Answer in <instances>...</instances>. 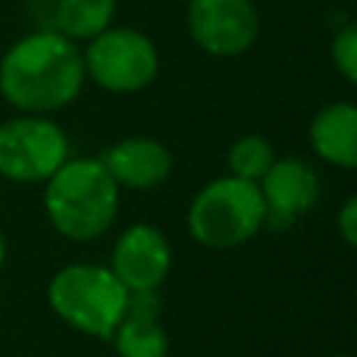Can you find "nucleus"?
<instances>
[{"label": "nucleus", "mask_w": 357, "mask_h": 357, "mask_svg": "<svg viewBox=\"0 0 357 357\" xmlns=\"http://www.w3.org/2000/svg\"><path fill=\"white\" fill-rule=\"evenodd\" d=\"M332 61L337 67V73L357 84V22L343 25L335 39H332Z\"/></svg>", "instance_id": "2eb2a0df"}, {"label": "nucleus", "mask_w": 357, "mask_h": 357, "mask_svg": "<svg viewBox=\"0 0 357 357\" xmlns=\"http://www.w3.org/2000/svg\"><path fill=\"white\" fill-rule=\"evenodd\" d=\"M70 159V137L50 114H11L0 123V178L45 184Z\"/></svg>", "instance_id": "39448f33"}, {"label": "nucleus", "mask_w": 357, "mask_h": 357, "mask_svg": "<svg viewBox=\"0 0 357 357\" xmlns=\"http://www.w3.org/2000/svg\"><path fill=\"white\" fill-rule=\"evenodd\" d=\"M337 231L351 248H357V192L343 201L337 212Z\"/></svg>", "instance_id": "dca6fc26"}, {"label": "nucleus", "mask_w": 357, "mask_h": 357, "mask_svg": "<svg viewBox=\"0 0 357 357\" xmlns=\"http://www.w3.org/2000/svg\"><path fill=\"white\" fill-rule=\"evenodd\" d=\"M312 151L343 170H357V103L335 100L315 112L310 123Z\"/></svg>", "instance_id": "9b49d317"}, {"label": "nucleus", "mask_w": 357, "mask_h": 357, "mask_svg": "<svg viewBox=\"0 0 357 357\" xmlns=\"http://www.w3.org/2000/svg\"><path fill=\"white\" fill-rule=\"evenodd\" d=\"M335 357H351V354H335Z\"/></svg>", "instance_id": "a211bd4d"}, {"label": "nucleus", "mask_w": 357, "mask_h": 357, "mask_svg": "<svg viewBox=\"0 0 357 357\" xmlns=\"http://www.w3.org/2000/svg\"><path fill=\"white\" fill-rule=\"evenodd\" d=\"M98 159L120 190H156L173 173V153L153 137H123Z\"/></svg>", "instance_id": "9d476101"}, {"label": "nucleus", "mask_w": 357, "mask_h": 357, "mask_svg": "<svg viewBox=\"0 0 357 357\" xmlns=\"http://www.w3.org/2000/svg\"><path fill=\"white\" fill-rule=\"evenodd\" d=\"M187 31L204 53L231 59L257 42L259 14L251 0H190Z\"/></svg>", "instance_id": "0eeeda50"}, {"label": "nucleus", "mask_w": 357, "mask_h": 357, "mask_svg": "<svg viewBox=\"0 0 357 357\" xmlns=\"http://www.w3.org/2000/svg\"><path fill=\"white\" fill-rule=\"evenodd\" d=\"M273 148L265 137L259 134H245L240 137L231 148H229V173L245 181L259 184V178L268 173V167L273 165Z\"/></svg>", "instance_id": "4468645a"}, {"label": "nucleus", "mask_w": 357, "mask_h": 357, "mask_svg": "<svg viewBox=\"0 0 357 357\" xmlns=\"http://www.w3.org/2000/svg\"><path fill=\"white\" fill-rule=\"evenodd\" d=\"M117 14V0H56L53 31L70 42H89L106 28H112Z\"/></svg>", "instance_id": "f8f14e48"}, {"label": "nucleus", "mask_w": 357, "mask_h": 357, "mask_svg": "<svg viewBox=\"0 0 357 357\" xmlns=\"http://www.w3.org/2000/svg\"><path fill=\"white\" fill-rule=\"evenodd\" d=\"M265 226V201L254 181L218 176L204 184L187 209V229L195 243L226 251L248 243Z\"/></svg>", "instance_id": "20e7f679"}, {"label": "nucleus", "mask_w": 357, "mask_h": 357, "mask_svg": "<svg viewBox=\"0 0 357 357\" xmlns=\"http://www.w3.org/2000/svg\"><path fill=\"white\" fill-rule=\"evenodd\" d=\"M45 298L59 321L98 340L114 335L128 307V290L123 282L109 265L98 262H70L59 268L47 282Z\"/></svg>", "instance_id": "7ed1b4c3"}, {"label": "nucleus", "mask_w": 357, "mask_h": 357, "mask_svg": "<svg viewBox=\"0 0 357 357\" xmlns=\"http://www.w3.org/2000/svg\"><path fill=\"white\" fill-rule=\"evenodd\" d=\"M117 357H167L170 340L159 318L126 315L109 337Z\"/></svg>", "instance_id": "ddd939ff"}, {"label": "nucleus", "mask_w": 357, "mask_h": 357, "mask_svg": "<svg viewBox=\"0 0 357 357\" xmlns=\"http://www.w3.org/2000/svg\"><path fill=\"white\" fill-rule=\"evenodd\" d=\"M84 70L92 84L112 95H134L142 92L159 73V53L148 33L112 25L84 47Z\"/></svg>", "instance_id": "423d86ee"}, {"label": "nucleus", "mask_w": 357, "mask_h": 357, "mask_svg": "<svg viewBox=\"0 0 357 357\" xmlns=\"http://www.w3.org/2000/svg\"><path fill=\"white\" fill-rule=\"evenodd\" d=\"M265 201V223L273 229L290 226L298 215L312 209L321 198V178L304 159H273L268 173L259 178Z\"/></svg>", "instance_id": "1a4fd4ad"}, {"label": "nucleus", "mask_w": 357, "mask_h": 357, "mask_svg": "<svg viewBox=\"0 0 357 357\" xmlns=\"http://www.w3.org/2000/svg\"><path fill=\"white\" fill-rule=\"evenodd\" d=\"M170 243L151 223H131L112 245L109 268L126 290H159L170 273Z\"/></svg>", "instance_id": "6e6552de"}, {"label": "nucleus", "mask_w": 357, "mask_h": 357, "mask_svg": "<svg viewBox=\"0 0 357 357\" xmlns=\"http://www.w3.org/2000/svg\"><path fill=\"white\" fill-rule=\"evenodd\" d=\"M6 257H8V237H6V229L0 226V268L6 265Z\"/></svg>", "instance_id": "f3484780"}, {"label": "nucleus", "mask_w": 357, "mask_h": 357, "mask_svg": "<svg viewBox=\"0 0 357 357\" xmlns=\"http://www.w3.org/2000/svg\"><path fill=\"white\" fill-rule=\"evenodd\" d=\"M42 209L56 234L89 243L117 220L120 187L98 156H70L42 184Z\"/></svg>", "instance_id": "f03ea898"}, {"label": "nucleus", "mask_w": 357, "mask_h": 357, "mask_svg": "<svg viewBox=\"0 0 357 357\" xmlns=\"http://www.w3.org/2000/svg\"><path fill=\"white\" fill-rule=\"evenodd\" d=\"M86 84L84 53L53 28L14 39L0 56V98L22 114H53L70 106Z\"/></svg>", "instance_id": "f257e3e1"}]
</instances>
